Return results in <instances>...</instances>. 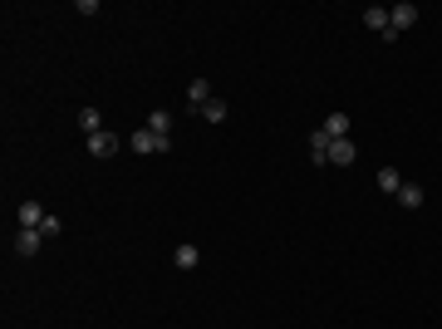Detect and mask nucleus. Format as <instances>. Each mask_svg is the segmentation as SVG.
I'll return each mask as SVG.
<instances>
[{
    "label": "nucleus",
    "mask_w": 442,
    "mask_h": 329,
    "mask_svg": "<svg viewBox=\"0 0 442 329\" xmlns=\"http://www.w3.org/2000/svg\"><path fill=\"white\" fill-rule=\"evenodd\" d=\"M39 246H44V231H15V256L20 260H30V256H39Z\"/></svg>",
    "instance_id": "3"
},
{
    "label": "nucleus",
    "mask_w": 442,
    "mask_h": 329,
    "mask_svg": "<svg viewBox=\"0 0 442 329\" xmlns=\"http://www.w3.org/2000/svg\"><path fill=\"white\" fill-rule=\"evenodd\" d=\"M79 128H84V138L103 133V114H98V108H79Z\"/></svg>",
    "instance_id": "12"
},
{
    "label": "nucleus",
    "mask_w": 442,
    "mask_h": 329,
    "mask_svg": "<svg viewBox=\"0 0 442 329\" xmlns=\"http://www.w3.org/2000/svg\"><path fill=\"white\" fill-rule=\"evenodd\" d=\"M148 128H152V133H168V138H173V114H168V108H157V114H148Z\"/></svg>",
    "instance_id": "16"
},
{
    "label": "nucleus",
    "mask_w": 442,
    "mask_h": 329,
    "mask_svg": "<svg viewBox=\"0 0 442 329\" xmlns=\"http://www.w3.org/2000/svg\"><path fill=\"white\" fill-rule=\"evenodd\" d=\"M364 25H369L373 35H383V30H389V10H383V6H369V10H364Z\"/></svg>",
    "instance_id": "11"
},
{
    "label": "nucleus",
    "mask_w": 442,
    "mask_h": 329,
    "mask_svg": "<svg viewBox=\"0 0 442 329\" xmlns=\"http://www.w3.org/2000/svg\"><path fill=\"white\" fill-rule=\"evenodd\" d=\"M378 187L389 192V197H398V187H403V177H398V168H378Z\"/></svg>",
    "instance_id": "15"
},
{
    "label": "nucleus",
    "mask_w": 442,
    "mask_h": 329,
    "mask_svg": "<svg viewBox=\"0 0 442 329\" xmlns=\"http://www.w3.org/2000/svg\"><path fill=\"white\" fill-rule=\"evenodd\" d=\"M423 202H427V192H423L418 182H403V187H398V206H408V211H418Z\"/></svg>",
    "instance_id": "8"
},
{
    "label": "nucleus",
    "mask_w": 442,
    "mask_h": 329,
    "mask_svg": "<svg viewBox=\"0 0 442 329\" xmlns=\"http://www.w3.org/2000/svg\"><path fill=\"white\" fill-rule=\"evenodd\" d=\"M418 15H423V10L413 6V0H403V6H394V10H389V30H394V35H403V30H413V25H418Z\"/></svg>",
    "instance_id": "2"
},
{
    "label": "nucleus",
    "mask_w": 442,
    "mask_h": 329,
    "mask_svg": "<svg viewBox=\"0 0 442 329\" xmlns=\"http://www.w3.org/2000/svg\"><path fill=\"white\" fill-rule=\"evenodd\" d=\"M39 231H44V241H54V236L64 231V222H60V216H44V226H39Z\"/></svg>",
    "instance_id": "17"
},
{
    "label": "nucleus",
    "mask_w": 442,
    "mask_h": 329,
    "mask_svg": "<svg viewBox=\"0 0 442 329\" xmlns=\"http://www.w3.org/2000/svg\"><path fill=\"white\" fill-rule=\"evenodd\" d=\"M329 143H335V138H329L324 128H319V133H310V157L319 162V168H324V162H329Z\"/></svg>",
    "instance_id": "9"
},
{
    "label": "nucleus",
    "mask_w": 442,
    "mask_h": 329,
    "mask_svg": "<svg viewBox=\"0 0 442 329\" xmlns=\"http://www.w3.org/2000/svg\"><path fill=\"white\" fill-rule=\"evenodd\" d=\"M173 260H177V265H182V270H197V260H202V251H197V246H192V241H182V246H177V251H173Z\"/></svg>",
    "instance_id": "10"
},
{
    "label": "nucleus",
    "mask_w": 442,
    "mask_h": 329,
    "mask_svg": "<svg viewBox=\"0 0 442 329\" xmlns=\"http://www.w3.org/2000/svg\"><path fill=\"white\" fill-rule=\"evenodd\" d=\"M128 148L133 152H173V138L152 133V128H138V133H128Z\"/></svg>",
    "instance_id": "1"
},
{
    "label": "nucleus",
    "mask_w": 442,
    "mask_h": 329,
    "mask_svg": "<svg viewBox=\"0 0 442 329\" xmlns=\"http://www.w3.org/2000/svg\"><path fill=\"white\" fill-rule=\"evenodd\" d=\"M329 162H335V168H349V162H354V143L335 138V143H329Z\"/></svg>",
    "instance_id": "7"
},
{
    "label": "nucleus",
    "mask_w": 442,
    "mask_h": 329,
    "mask_svg": "<svg viewBox=\"0 0 442 329\" xmlns=\"http://www.w3.org/2000/svg\"><path fill=\"white\" fill-rule=\"evenodd\" d=\"M89 152L94 157H114L118 152V133H108V128L103 133H89Z\"/></svg>",
    "instance_id": "5"
},
{
    "label": "nucleus",
    "mask_w": 442,
    "mask_h": 329,
    "mask_svg": "<svg viewBox=\"0 0 442 329\" xmlns=\"http://www.w3.org/2000/svg\"><path fill=\"white\" fill-rule=\"evenodd\" d=\"M206 98H216V94H211V84H206V79H192V84H187V114H202Z\"/></svg>",
    "instance_id": "4"
},
{
    "label": "nucleus",
    "mask_w": 442,
    "mask_h": 329,
    "mask_svg": "<svg viewBox=\"0 0 442 329\" xmlns=\"http://www.w3.org/2000/svg\"><path fill=\"white\" fill-rule=\"evenodd\" d=\"M227 114H231V108H227V98H206V108H202L197 118H206V123H221Z\"/></svg>",
    "instance_id": "13"
},
{
    "label": "nucleus",
    "mask_w": 442,
    "mask_h": 329,
    "mask_svg": "<svg viewBox=\"0 0 442 329\" xmlns=\"http://www.w3.org/2000/svg\"><path fill=\"white\" fill-rule=\"evenodd\" d=\"M324 133L329 138H349V114H329L324 118Z\"/></svg>",
    "instance_id": "14"
},
{
    "label": "nucleus",
    "mask_w": 442,
    "mask_h": 329,
    "mask_svg": "<svg viewBox=\"0 0 442 329\" xmlns=\"http://www.w3.org/2000/svg\"><path fill=\"white\" fill-rule=\"evenodd\" d=\"M15 216H20V226H25V231H39L49 211H44L39 202H20V211H15Z\"/></svg>",
    "instance_id": "6"
}]
</instances>
